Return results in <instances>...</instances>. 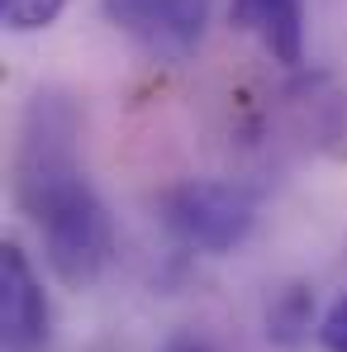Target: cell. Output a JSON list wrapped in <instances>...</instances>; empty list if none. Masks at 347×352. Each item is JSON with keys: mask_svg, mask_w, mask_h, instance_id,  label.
Segmentation results:
<instances>
[{"mask_svg": "<svg viewBox=\"0 0 347 352\" xmlns=\"http://www.w3.org/2000/svg\"><path fill=\"white\" fill-rule=\"evenodd\" d=\"M76 138H81L76 105L58 91H38L19 124L14 195L43 238L58 281L71 291H86L105 276L115 257V224L81 167Z\"/></svg>", "mask_w": 347, "mask_h": 352, "instance_id": "6da1fadb", "label": "cell"}, {"mask_svg": "<svg viewBox=\"0 0 347 352\" xmlns=\"http://www.w3.org/2000/svg\"><path fill=\"white\" fill-rule=\"evenodd\" d=\"M157 210H162V224L205 257H224L233 248H243L257 224V200L243 186L210 181V176L176 181L172 190H162Z\"/></svg>", "mask_w": 347, "mask_h": 352, "instance_id": "7a4b0ae2", "label": "cell"}, {"mask_svg": "<svg viewBox=\"0 0 347 352\" xmlns=\"http://www.w3.org/2000/svg\"><path fill=\"white\" fill-rule=\"evenodd\" d=\"M105 19L128 34L143 53L186 62L210 24V0H105Z\"/></svg>", "mask_w": 347, "mask_h": 352, "instance_id": "3957f363", "label": "cell"}, {"mask_svg": "<svg viewBox=\"0 0 347 352\" xmlns=\"http://www.w3.org/2000/svg\"><path fill=\"white\" fill-rule=\"evenodd\" d=\"M0 343L5 352H48L53 343L48 295L19 243H5L0 252Z\"/></svg>", "mask_w": 347, "mask_h": 352, "instance_id": "277c9868", "label": "cell"}, {"mask_svg": "<svg viewBox=\"0 0 347 352\" xmlns=\"http://www.w3.org/2000/svg\"><path fill=\"white\" fill-rule=\"evenodd\" d=\"M233 24L257 34L262 48L286 67L304 58V0H233Z\"/></svg>", "mask_w": 347, "mask_h": 352, "instance_id": "5b68a950", "label": "cell"}, {"mask_svg": "<svg viewBox=\"0 0 347 352\" xmlns=\"http://www.w3.org/2000/svg\"><path fill=\"white\" fill-rule=\"evenodd\" d=\"M62 10H67V0H0L5 29H14V34H38V29H48Z\"/></svg>", "mask_w": 347, "mask_h": 352, "instance_id": "8992f818", "label": "cell"}, {"mask_svg": "<svg viewBox=\"0 0 347 352\" xmlns=\"http://www.w3.org/2000/svg\"><path fill=\"white\" fill-rule=\"evenodd\" d=\"M309 319H314V300L304 291H286L271 305V333H276L281 343H295V338L309 329Z\"/></svg>", "mask_w": 347, "mask_h": 352, "instance_id": "52a82bcc", "label": "cell"}, {"mask_svg": "<svg viewBox=\"0 0 347 352\" xmlns=\"http://www.w3.org/2000/svg\"><path fill=\"white\" fill-rule=\"evenodd\" d=\"M319 348L324 352H347V295H338L328 309H324V319H319Z\"/></svg>", "mask_w": 347, "mask_h": 352, "instance_id": "ba28073f", "label": "cell"}, {"mask_svg": "<svg viewBox=\"0 0 347 352\" xmlns=\"http://www.w3.org/2000/svg\"><path fill=\"white\" fill-rule=\"evenodd\" d=\"M167 352H210V348H205L200 338H176V343H172Z\"/></svg>", "mask_w": 347, "mask_h": 352, "instance_id": "9c48e42d", "label": "cell"}]
</instances>
